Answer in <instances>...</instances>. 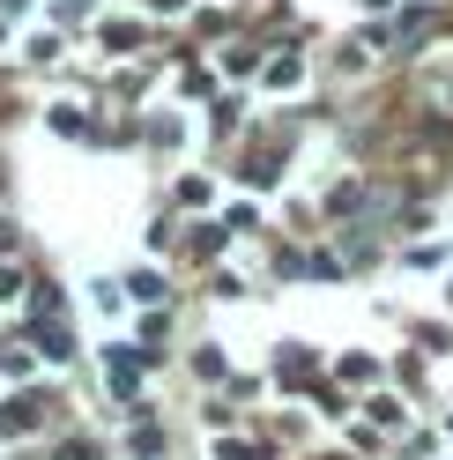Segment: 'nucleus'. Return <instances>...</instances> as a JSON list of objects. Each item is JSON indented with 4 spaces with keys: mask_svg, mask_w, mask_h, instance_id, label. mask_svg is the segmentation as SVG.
I'll return each instance as SVG.
<instances>
[{
    "mask_svg": "<svg viewBox=\"0 0 453 460\" xmlns=\"http://www.w3.org/2000/svg\"><path fill=\"white\" fill-rule=\"evenodd\" d=\"M298 75H305V67H298V52H282V60L268 67V82H275V90H290V82H298Z\"/></svg>",
    "mask_w": 453,
    "mask_h": 460,
    "instance_id": "f03ea898",
    "label": "nucleus"
},
{
    "mask_svg": "<svg viewBox=\"0 0 453 460\" xmlns=\"http://www.w3.org/2000/svg\"><path fill=\"white\" fill-rule=\"evenodd\" d=\"M216 460H268V453H261V446H238V438H231V446H216Z\"/></svg>",
    "mask_w": 453,
    "mask_h": 460,
    "instance_id": "7ed1b4c3",
    "label": "nucleus"
},
{
    "mask_svg": "<svg viewBox=\"0 0 453 460\" xmlns=\"http://www.w3.org/2000/svg\"><path fill=\"white\" fill-rule=\"evenodd\" d=\"M156 8H179V0H156Z\"/></svg>",
    "mask_w": 453,
    "mask_h": 460,
    "instance_id": "20e7f679",
    "label": "nucleus"
},
{
    "mask_svg": "<svg viewBox=\"0 0 453 460\" xmlns=\"http://www.w3.org/2000/svg\"><path fill=\"white\" fill-rule=\"evenodd\" d=\"M275 379H282V386H313V357H305V349H290V357L275 364Z\"/></svg>",
    "mask_w": 453,
    "mask_h": 460,
    "instance_id": "f257e3e1",
    "label": "nucleus"
}]
</instances>
